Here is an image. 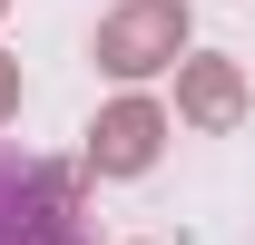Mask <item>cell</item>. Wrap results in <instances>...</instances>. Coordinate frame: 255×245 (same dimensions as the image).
I'll return each instance as SVG.
<instances>
[{"label":"cell","instance_id":"cell-1","mask_svg":"<svg viewBox=\"0 0 255 245\" xmlns=\"http://www.w3.org/2000/svg\"><path fill=\"white\" fill-rule=\"evenodd\" d=\"M0 245H89L79 177H69V167H39V157H20V147H0Z\"/></svg>","mask_w":255,"mask_h":245},{"label":"cell","instance_id":"cell-2","mask_svg":"<svg viewBox=\"0 0 255 245\" xmlns=\"http://www.w3.org/2000/svg\"><path fill=\"white\" fill-rule=\"evenodd\" d=\"M89 59L108 69V79H157V69H177L187 59V0H118L108 20H98V39H89Z\"/></svg>","mask_w":255,"mask_h":245},{"label":"cell","instance_id":"cell-3","mask_svg":"<svg viewBox=\"0 0 255 245\" xmlns=\"http://www.w3.org/2000/svg\"><path fill=\"white\" fill-rule=\"evenodd\" d=\"M167 147V108L157 98H118V108H98L89 127V177H147Z\"/></svg>","mask_w":255,"mask_h":245},{"label":"cell","instance_id":"cell-4","mask_svg":"<svg viewBox=\"0 0 255 245\" xmlns=\"http://www.w3.org/2000/svg\"><path fill=\"white\" fill-rule=\"evenodd\" d=\"M177 118L226 137V127H246V69L236 59H177Z\"/></svg>","mask_w":255,"mask_h":245},{"label":"cell","instance_id":"cell-5","mask_svg":"<svg viewBox=\"0 0 255 245\" xmlns=\"http://www.w3.org/2000/svg\"><path fill=\"white\" fill-rule=\"evenodd\" d=\"M10 108H20V59L0 49V118H10Z\"/></svg>","mask_w":255,"mask_h":245},{"label":"cell","instance_id":"cell-6","mask_svg":"<svg viewBox=\"0 0 255 245\" xmlns=\"http://www.w3.org/2000/svg\"><path fill=\"white\" fill-rule=\"evenodd\" d=\"M0 10H10V0H0Z\"/></svg>","mask_w":255,"mask_h":245}]
</instances>
